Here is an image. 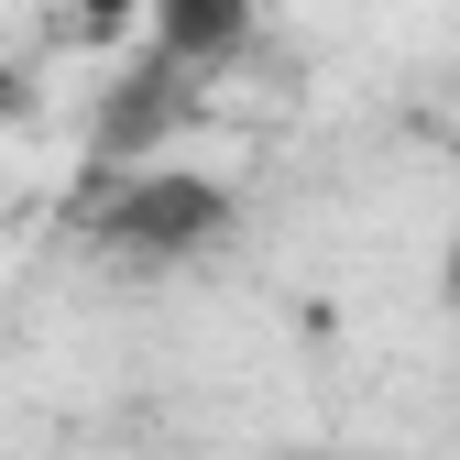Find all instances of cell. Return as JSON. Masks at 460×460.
<instances>
[{"label":"cell","instance_id":"3","mask_svg":"<svg viewBox=\"0 0 460 460\" xmlns=\"http://www.w3.org/2000/svg\"><path fill=\"white\" fill-rule=\"evenodd\" d=\"M88 33H121V22H154V0H77Z\"/></svg>","mask_w":460,"mask_h":460},{"label":"cell","instance_id":"1","mask_svg":"<svg viewBox=\"0 0 460 460\" xmlns=\"http://www.w3.org/2000/svg\"><path fill=\"white\" fill-rule=\"evenodd\" d=\"M230 219L242 208H230L219 176H198V164H143V176L99 208V252L121 274H164V263H198Z\"/></svg>","mask_w":460,"mask_h":460},{"label":"cell","instance_id":"4","mask_svg":"<svg viewBox=\"0 0 460 460\" xmlns=\"http://www.w3.org/2000/svg\"><path fill=\"white\" fill-rule=\"evenodd\" d=\"M438 285H449V307H460V219H449V252H438Z\"/></svg>","mask_w":460,"mask_h":460},{"label":"cell","instance_id":"2","mask_svg":"<svg viewBox=\"0 0 460 460\" xmlns=\"http://www.w3.org/2000/svg\"><path fill=\"white\" fill-rule=\"evenodd\" d=\"M242 22H252V0H154V44L187 55V66H198V55H230Z\"/></svg>","mask_w":460,"mask_h":460}]
</instances>
